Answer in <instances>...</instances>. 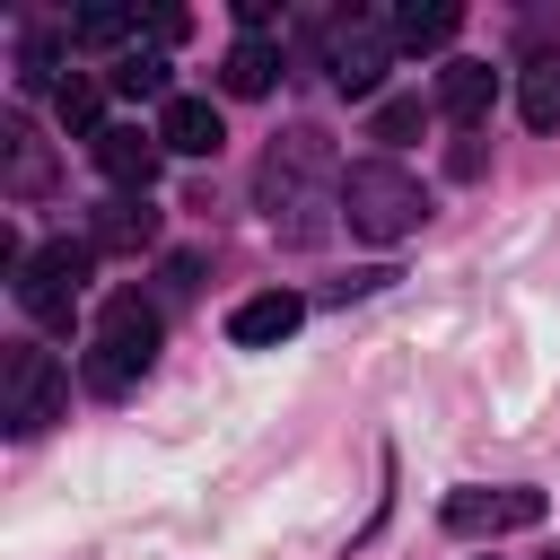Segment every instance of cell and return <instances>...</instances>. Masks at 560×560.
<instances>
[{"label": "cell", "instance_id": "obj_1", "mask_svg": "<svg viewBox=\"0 0 560 560\" xmlns=\"http://www.w3.org/2000/svg\"><path fill=\"white\" fill-rule=\"evenodd\" d=\"M332 210H341V166H332L324 131L271 140V158H262V219H271L289 245H315V236L332 228Z\"/></svg>", "mask_w": 560, "mask_h": 560}, {"label": "cell", "instance_id": "obj_2", "mask_svg": "<svg viewBox=\"0 0 560 560\" xmlns=\"http://www.w3.org/2000/svg\"><path fill=\"white\" fill-rule=\"evenodd\" d=\"M341 219H350V236H368V245H402V236L429 219V192H420L411 166L359 158V166H341Z\"/></svg>", "mask_w": 560, "mask_h": 560}, {"label": "cell", "instance_id": "obj_3", "mask_svg": "<svg viewBox=\"0 0 560 560\" xmlns=\"http://www.w3.org/2000/svg\"><path fill=\"white\" fill-rule=\"evenodd\" d=\"M158 341H166V324H158V306L140 298V289H114L105 306H96V350H88V385L96 394H122L149 359H158Z\"/></svg>", "mask_w": 560, "mask_h": 560}, {"label": "cell", "instance_id": "obj_4", "mask_svg": "<svg viewBox=\"0 0 560 560\" xmlns=\"http://www.w3.org/2000/svg\"><path fill=\"white\" fill-rule=\"evenodd\" d=\"M61 411H70L61 359L35 350V341H9V359H0V429H9V438H35V429H52Z\"/></svg>", "mask_w": 560, "mask_h": 560}, {"label": "cell", "instance_id": "obj_5", "mask_svg": "<svg viewBox=\"0 0 560 560\" xmlns=\"http://www.w3.org/2000/svg\"><path fill=\"white\" fill-rule=\"evenodd\" d=\"M88 262H96L88 236H52V245H35V254L18 262V306H26L35 324H70V306H79V289H88Z\"/></svg>", "mask_w": 560, "mask_h": 560}, {"label": "cell", "instance_id": "obj_6", "mask_svg": "<svg viewBox=\"0 0 560 560\" xmlns=\"http://www.w3.org/2000/svg\"><path fill=\"white\" fill-rule=\"evenodd\" d=\"M385 52H394V26L385 18H332L324 26V61H332V88L341 96H368L385 79Z\"/></svg>", "mask_w": 560, "mask_h": 560}, {"label": "cell", "instance_id": "obj_7", "mask_svg": "<svg viewBox=\"0 0 560 560\" xmlns=\"http://www.w3.org/2000/svg\"><path fill=\"white\" fill-rule=\"evenodd\" d=\"M438 516H446V534H525L551 516V499L542 490H446Z\"/></svg>", "mask_w": 560, "mask_h": 560}, {"label": "cell", "instance_id": "obj_8", "mask_svg": "<svg viewBox=\"0 0 560 560\" xmlns=\"http://www.w3.org/2000/svg\"><path fill=\"white\" fill-rule=\"evenodd\" d=\"M88 158H96V175H105L114 192H149V184H158V158H166V149H158V131H131V122H114V131H105V140H96Z\"/></svg>", "mask_w": 560, "mask_h": 560}, {"label": "cell", "instance_id": "obj_9", "mask_svg": "<svg viewBox=\"0 0 560 560\" xmlns=\"http://www.w3.org/2000/svg\"><path fill=\"white\" fill-rule=\"evenodd\" d=\"M219 140H228V122H219L210 96H175V105H158V149H175V158H219Z\"/></svg>", "mask_w": 560, "mask_h": 560}, {"label": "cell", "instance_id": "obj_10", "mask_svg": "<svg viewBox=\"0 0 560 560\" xmlns=\"http://www.w3.org/2000/svg\"><path fill=\"white\" fill-rule=\"evenodd\" d=\"M298 324H306V298L262 289V298H245V306L228 315V341H236V350H271V341H289Z\"/></svg>", "mask_w": 560, "mask_h": 560}, {"label": "cell", "instance_id": "obj_11", "mask_svg": "<svg viewBox=\"0 0 560 560\" xmlns=\"http://www.w3.org/2000/svg\"><path fill=\"white\" fill-rule=\"evenodd\" d=\"M88 245H96V254H140V245H158V210H149V192H114V201L96 210Z\"/></svg>", "mask_w": 560, "mask_h": 560}, {"label": "cell", "instance_id": "obj_12", "mask_svg": "<svg viewBox=\"0 0 560 560\" xmlns=\"http://www.w3.org/2000/svg\"><path fill=\"white\" fill-rule=\"evenodd\" d=\"M385 26H394V44H402V52H438V44H455L464 9H455V0H402Z\"/></svg>", "mask_w": 560, "mask_h": 560}, {"label": "cell", "instance_id": "obj_13", "mask_svg": "<svg viewBox=\"0 0 560 560\" xmlns=\"http://www.w3.org/2000/svg\"><path fill=\"white\" fill-rule=\"evenodd\" d=\"M490 96H499V70H490V61H446V70H438V114L481 122V114H490Z\"/></svg>", "mask_w": 560, "mask_h": 560}, {"label": "cell", "instance_id": "obj_14", "mask_svg": "<svg viewBox=\"0 0 560 560\" xmlns=\"http://www.w3.org/2000/svg\"><path fill=\"white\" fill-rule=\"evenodd\" d=\"M271 79H280V52H271L262 35L228 44V61H219V88H228V96H271Z\"/></svg>", "mask_w": 560, "mask_h": 560}, {"label": "cell", "instance_id": "obj_15", "mask_svg": "<svg viewBox=\"0 0 560 560\" xmlns=\"http://www.w3.org/2000/svg\"><path fill=\"white\" fill-rule=\"evenodd\" d=\"M52 114H61V131H70V140H88V149L114 131V122H105V88H96V79H61V88H52Z\"/></svg>", "mask_w": 560, "mask_h": 560}, {"label": "cell", "instance_id": "obj_16", "mask_svg": "<svg viewBox=\"0 0 560 560\" xmlns=\"http://www.w3.org/2000/svg\"><path fill=\"white\" fill-rule=\"evenodd\" d=\"M516 114L534 131H560V52H534L525 79H516Z\"/></svg>", "mask_w": 560, "mask_h": 560}, {"label": "cell", "instance_id": "obj_17", "mask_svg": "<svg viewBox=\"0 0 560 560\" xmlns=\"http://www.w3.org/2000/svg\"><path fill=\"white\" fill-rule=\"evenodd\" d=\"M0 149H9V192H18V201L52 192V158L35 149V131H26V122H0Z\"/></svg>", "mask_w": 560, "mask_h": 560}, {"label": "cell", "instance_id": "obj_18", "mask_svg": "<svg viewBox=\"0 0 560 560\" xmlns=\"http://www.w3.org/2000/svg\"><path fill=\"white\" fill-rule=\"evenodd\" d=\"M114 88H122V96H158V105H175V88H166V52H122V61H114Z\"/></svg>", "mask_w": 560, "mask_h": 560}, {"label": "cell", "instance_id": "obj_19", "mask_svg": "<svg viewBox=\"0 0 560 560\" xmlns=\"http://www.w3.org/2000/svg\"><path fill=\"white\" fill-rule=\"evenodd\" d=\"M122 35H131V9H114V0H96V9L70 18V44H122Z\"/></svg>", "mask_w": 560, "mask_h": 560}, {"label": "cell", "instance_id": "obj_20", "mask_svg": "<svg viewBox=\"0 0 560 560\" xmlns=\"http://www.w3.org/2000/svg\"><path fill=\"white\" fill-rule=\"evenodd\" d=\"M368 131H376V140H411V131H420V105H411V96H394V105H376V122H368Z\"/></svg>", "mask_w": 560, "mask_h": 560}, {"label": "cell", "instance_id": "obj_21", "mask_svg": "<svg viewBox=\"0 0 560 560\" xmlns=\"http://www.w3.org/2000/svg\"><path fill=\"white\" fill-rule=\"evenodd\" d=\"M18 61H26L18 79H26V88H44V70H52V35H26V52H18Z\"/></svg>", "mask_w": 560, "mask_h": 560}, {"label": "cell", "instance_id": "obj_22", "mask_svg": "<svg viewBox=\"0 0 560 560\" xmlns=\"http://www.w3.org/2000/svg\"><path fill=\"white\" fill-rule=\"evenodd\" d=\"M166 289L192 298V289H201V262H192V254H166Z\"/></svg>", "mask_w": 560, "mask_h": 560}, {"label": "cell", "instance_id": "obj_23", "mask_svg": "<svg viewBox=\"0 0 560 560\" xmlns=\"http://www.w3.org/2000/svg\"><path fill=\"white\" fill-rule=\"evenodd\" d=\"M446 175H464V184H472V175H481V140H455V149H446Z\"/></svg>", "mask_w": 560, "mask_h": 560}]
</instances>
